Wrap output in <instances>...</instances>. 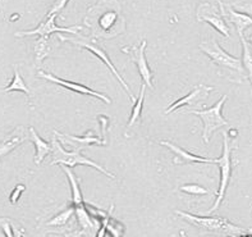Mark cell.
I'll return each mask as SVG.
<instances>
[{
    "label": "cell",
    "instance_id": "cell-1",
    "mask_svg": "<svg viewBox=\"0 0 252 237\" xmlns=\"http://www.w3.org/2000/svg\"><path fill=\"white\" fill-rule=\"evenodd\" d=\"M85 25L94 38H113L126 31V19L117 0H100L87 10Z\"/></svg>",
    "mask_w": 252,
    "mask_h": 237
},
{
    "label": "cell",
    "instance_id": "cell-2",
    "mask_svg": "<svg viewBox=\"0 0 252 237\" xmlns=\"http://www.w3.org/2000/svg\"><path fill=\"white\" fill-rule=\"evenodd\" d=\"M198 48L201 49V51H204L209 57V59L215 64L218 74L220 77L230 81V82L238 83V85L243 83V81L249 78L242 59L233 57L228 51L224 50L214 37L200 42Z\"/></svg>",
    "mask_w": 252,
    "mask_h": 237
},
{
    "label": "cell",
    "instance_id": "cell-3",
    "mask_svg": "<svg viewBox=\"0 0 252 237\" xmlns=\"http://www.w3.org/2000/svg\"><path fill=\"white\" fill-rule=\"evenodd\" d=\"M51 145H53V150H51V164L53 166L59 164V166H67L70 167V168H73L76 166H89L94 169L99 170L100 173H102L104 176L109 177V178H117L113 173L106 170L104 167L85 157L82 154V150H76V149L72 151L65 150L63 145L61 144V138L58 137L55 132L54 136H53V140H51Z\"/></svg>",
    "mask_w": 252,
    "mask_h": 237
},
{
    "label": "cell",
    "instance_id": "cell-4",
    "mask_svg": "<svg viewBox=\"0 0 252 237\" xmlns=\"http://www.w3.org/2000/svg\"><path fill=\"white\" fill-rule=\"evenodd\" d=\"M58 37H59V40H61V41L72 42V44L77 45V46H80L81 49H85V50L91 51V53H93L95 57L99 58L100 61H101L102 63L105 64L106 67L109 68V70H110V72H112V73L117 77V80L119 81V83H121L122 86L125 87L126 93H127L128 96H129V100H131L132 102H136L137 98L133 95L131 87L128 86V83L126 82L125 78L122 77V74L119 73L118 69L114 67V64H113V62L110 61V58H109V55L106 54L105 50H104L102 48H100L99 44L96 42V38L91 37V36H90V37H86V36H81V35H77V38L76 37H67V36H63L62 34H59V35H58Z\"/></svg>",
    "mask_w": 252,
    "mask_h": 237
},
{
    "label": "cell",
    "instance_id": "cell-5",
    "mask_svg": "<svg viewBox=\"0 0 252 237\" xmlns=\"http://www.w3.org/2000/svg\"><path fill=\"white\" fill-rule=\"evenodd\" d=\"M176 214L178 217L183 218L189 223L193 224L195 227L200 228V230L209 231V232H218V234L221 232V234L227 235H241L246 232V230L241 228L240 226H236V224H233L225 218L210 217V215H196L182 210H176Z\"/></svg>",
    "mask_w": 252,
    "mask_h": 237
},
{
    "label": "cell",
    "instance_id": "cell-6",
    "mask_svg": "<svg viewBox=\"0 0 252 237\" xmlns=\"http://www.w3.org/2000/svg\"><path fill=\"white\" fill-rule=\"evenodd\" d=\"M228 96L223 95L221 99L218 102H215L214 105L210 106L208 109H204V110H189V112H186L187 114H195L197 117H200L202 122H204V131H202V140H204L205 144H209L211 140V136L217 130L221 127H225V126H229L228 121L223 117L221 114V110H223V106L227 102Z\"/></svg>",
    "mask_w": 252,
    "mask_h": 237
},
{
    "label": "cell",
    "instance_id": "cell-7",
    "mask_svg": "<svg viewBox=\"0 0 252 237\" xmlns=\"http://www.w3.org/2000/svg\"><path fill=\"white\" fill-rule=\"evenodd\" d=\"M217 166L220 170V181H219V189L217 191V199L214 205L209 209V213H214L223 203L225 198L228 186L232 179V146L229 145V137L227 132H223V153L221 157L217 159Z\"/></svg>",
    "mask_w": 252,
    "mask_h": 237
},
{
    "label": "cell",
    "instance_id": "cell-8",
    "mask_svg": "<svg viewBox=\"0 0 252 237\" xmlns=\"http://www.w3.org/2000/svg\"><path fill=\"white\" fill-rule=\"evenodd\" d=\"M57 18L58 14H48L45 16L44 21L38 23L36 29L30 30V31H19L14 34L16 37H25V36H38V37H45L49 38L50 35L58 32V34H70V35L77 36L80 35V32L82 31L81 26H72V27H61L57 25Z\"/></svg>",
    "mask_w": 252,
    "mask_h": 237
},
{
    "label": "cell",
    "instance_id": "cell-9",
    "mask_svg": "<svg viewBox=\"0 0 252 237\" xmlns=\"http://www.w3.org/2000/svg\"><path fill=\"white\" fill-rule=\"evenodd\" d=\"M198 22L209 23L211 27H214L220 35L225 38L230 37V30L228 22L221 14L219 6H215L210 3H202L198 5L197 12H196Z\"/></svg>",
    "mask_w": 252,
    "mask_h": 237
},
{
    "label": "cell",
    "instance_id": "cell-10",
    "mask_svg": "<svg viewBox=\"0 0 252 237\" xmlns=\"http://www.w3.org/2000/svg\"><path fill=\"white\" fill-rule=\"evenodd\" d=\"M146 45H147V41L144 38V40H142L138 45H136V46H125V48H122V51L131 58V61L136 64L138 74L141 76L144 83H146L147 87H149L150 90H154V85H153L154 73H153V70H151L150 66H149V63H147L146 57H145Z\"/></svg>",
    "mask_w": 252,
    "mask_h": 237
},
{
    "label": "cell",
    "instance_id": "cell-11",
    "mask_svg": "<svg viewBox=\"0 0 252 237\" xmlns=\"http://www.w3.org/2000/svg\"><path fill=\"white\" fill-rule=\"evenodd\" d=\"M37 76L40 78H45V80L50 81V82H54L59 86L64 87V89L70 90V91H73V93L81 94V95H87V96H93V98H96V99H100L102 102H105V104H110L112 100L109 96H106L105 94L99 93V91H95L94 89H90V87L85 86L82 83L78 82H73V81H68L65 78H61V77L55 76L53 73H49V72H44V70H38Z\"/></svg>",
    "mask_w": 252,
    "mask_h": 237
},
{
    "label": "cell",
    "instance_id": "cell-12",
    "mask_svg": "<svg viewBox=\"0 0 252 237\" xmlns=\"http://www.w3.org/2000/svg\"><path fill=\"white\" fill-rule=\"evenodd\" d=\"M218 5H219V9H220L221 14L225 18V21L228 23H232L236 27L238 35L245 34V31L252 26L251 14H247V13L234 9L232 4H225L223 1H220V0H218Z\"/></svg>",
    "mask_w": 252,
    "mask_h": 237
},
{
    "label": "cell",
    "instance_id": "cell-13",
    "mask_svg": "<svg viewBox=\"0 0 252 237\" xmlns=\"http://www.w3.org/2000/svg\"><path fill=\"white\" fill-rule=\"evenodd\" d=\"M160 145L166 146L174 154L173 158V163L174 164H193V163H200V164H217V159H209V158H202L195 155V154L189 153V151L185 150L183 147L178 146V145L173 144L170 141H160Z\"/></svg>",
    "mask_w": 252,
    "mask_h": 237
},
{
    "label": "cell",
    "instance_id": "cell-14",
    "mask_svg": "<svg viewBox=\"0 0 252 237\" xmlns=\"http://www.w3.org/2000/svg\"><path fill=\"white\" fill-rule=\"evenodd\" d=\"M55 134L58 135V137L63 138V141H65L68 145L73 146L76 150H83L85 147L91 146V145H99V146H105L108 144V141H105L104 138H100L97 136H95L93 132V130H89V132L83 135V136H73V135H67V134H59V132L55 131Z\"/></svg>",
    "mask_w": 252,
    "mask_h": 237
},
{
    "label": "cell",
    "instance_id": "cell-15",
    "mask_svg": "<svg viewBox=\"0 0 252 237\" xmlns=\"http://www.w3.org/2000/svg\"><path fill=\"white\" fill-rule=\"evenodd\" d=\"M26 140H30V127H25V126H18L10 132L8 136L1 140L0 144V154L1 157L6 155V154L12 153L16 147L23 144Z\"/></svg>",
    "mask_w": 252,
    "mask_h": 237
},
{
    "label": "cell",
    "instance_id": "cell-16",
    "mask_svg": "<svg viewBox=\"0 0 252 237\" xmlns=\"http://www.w3.org/2000/svg\"><path fill=\"white\" fill-rule=\"evenodd\" d=\"M213 90H214V87L204 86V85H200V86L195 87V90H192L191 93L185 95L183 98H181V99L176 100L173 104H170V105L168 106V109L165 110V114H170V113L176 112L177 109H181L183 108V106L195 104V102H198L201 98H206Z\"/></svg>",
    "mask_w": 252,
    "mask_h": 237
},
{
    "label": "cell",
    "instance_id": "cell-17",
    "mask_svg": "<svg viewBox=\"0 0 252 237\" xmlns=\"http://www.w3.org/2000/svg\"><path fill=\"white\" fill-rule=\"evenodd\" d=\"M30 141H32V144L35 145V157H33V162L35 164H41L42 160L48 157L49 154H51L53 150V145L51 142H46L40 137V135L36 132L33 127H30Z\"/></svg>",
    "mask_w": 252,
    "mask_h": 237
},
{
    "label": "cell",
    "instance_id": "cell-18",
    "mask_svg": "<svg viewBox=\"0 0 252 237\" xmlns=\"http://www.w3.org/2000/svg\"><path fill=\"white\" fill-rule=\"evenodd\" d=\"M74 215H76L78 224L81 226V230H83L85 232H89V234L95 232L96 228H97L96 219L90 214V211L86 208V204L76 205L74 206Z\"/></svg>",
    "mask_w": 252,
    "mask_h": 237
},
{
    "label": "cell",
    "instance_id": "cell-19",
    "mask_svg": "<svg viewBox=\"0 0 252 237\" xmlns=\"http://www.w3.org/2000/svg\"><path fill=\"white\" fill-rule=\"evenodd\" d=\"M61 167H62V170L65 173L68 181H69L70 191H72V204H73L74 206H76V205L85 204V202H83L82 191H81V187H80V181H78L77 176L72 172L70 167H67V166H61Z\"/></svg>",
    "mask_w": 252,
    "mask_h": 237
},
{
    "label": "cell",
    "instance_id": "cell-20",
    "mask_svg": "<svg viewBox=\"0 0 252 237\" xmlns=\"http://www.w3.org/2000/svg\"><path fill=\"white\" fill-rule=\"evenodd\" d=\"M51 51V45L49 42V38L38 37L33 42V55H35V63L37 66H41L42 62L49 57Z\"/></svg>",
    "mask_w": 252,
    "mask_h": 237
},
{
    "label": "cell",
    "instance_id": "cell-21",
    "mask_svg": "<svg viewBox=\"0 0 252 237\" xmlns=\"http://www.w3.org/2000/svg\"><path fill=\"white\" fill-rule=\"evenodd\" d=\"M240 40L241 45H242V62L245 66V69L247 72L249 80L252 85V45L247 41L245 34H241Z\"/></svg>",
    "mask_w": 252,
    "mask_h": 237
},
{
    "label": "cell",
    "instance_id": "cell-22",
    "mask_svg": "<svg viewBox=\"0 0 252 237\" xmlns=\"http://www.w3.org/2000/svg\"><path fill=\"white\" fill-rule=\"evenodd\" d=\"M146 83H142L140 89V95H138L137 100L134 102L133 108H132L131 115H129V121L127 123V128L133 127L141 118V113H142V105H144V99H145V93H146Z\"/></svg>",
    "mask_w": 252,
    "mask_h": 237
},
{
    "label": "cell",
    "instance_id": "cell-23",
    "mask_svg": "<svg viewBox=\"0 0 252 237\" xmlns=\"http://www.w3.org/2000/svg\"><path fill=\"white\" fill-rule=\"evenodd\" d=\"M12 91H21V93L26 94L27 96L31 95L30 89L25 83L22 76H21V73H19V70L17 68H14V74H13V78L9 85L3 87V90H1V93H12Z\"/></svg>",
    "mask_w": 252,
    "mask_h": 237
},
{
    "label": "cell",
    "instance_id": "cell-24",
    "mask_svg": "<svg viewBox=\"0 0 252 237\" xmlns=\"http://www.w3.org/2000/svg\"><path fill=\"white\" fill-rule=\"evenodd\" d=\"M74 215V205L72 204L70 206H68L67 209H64L63 211H61L59 214L54 215L51 218L50 221L46 222V226H51V227H63L68 222L70 221V218Z\"/></svg>",
    "mask_w": 252,
    "mask_h": 237
},
{
    "label": "cell",
    "instance_id": "cell-25",
    "mask_svg": "<svg viewBox=\"0 0 252 237\" xmlns=\"http://www.w3.org/2000/svg\"><path fill=\"white\" fill-rule=\"evenodd\" d=\"M179 191L192 196L209 195V192H210L208 189H205L204 186L197 185V183H186V185H182L179 187Z\"/></svg>",
    "mask_w": 252,
    "mask_h": 237
},
{
    "label": "cell",
    "instance_id": "cell-26",
    "mask_svg": "<svg viewBox=\"0 0 252 237\" xmlns=\"http://www.w3.org/2000/svg\"><path fill=\"white\" fill-rule=\"evenodd\" d=\"M106 228H108V234L112 237H123V234H125V226L121 222L113 219L112 215L109 217Z\"/></svg>",
    "mask_w": 252,
    "mask_h": 237
},
{
    "label": "cell",
    "instance_id": "cell-27",
    "mask_svg": "<svg viewBox=\"0 0 252 237\" xmlns=\"http://www.w3.org/2000/svg\"><path fill=\"white\" fill-rule=\"evenodd\" d=\"M232 6L234 9L252 16V0H234L232 3Z\"/></svg>",
    "mask_w": 252,
    "mask_h": 237
},
{
    "label": "cell",
    "instance_id": "cell-28",
    "mask_svg": "<svg viewBox=\"0 0 252 237\" xmlns=\"http://www.w3.org/2000/svg\"><path fill=\"white\" fill-rule=\"evenodd\" d=\"M26 191V186L22 185V183H18V185H16V187L12 190V192H10L9 195V202L10 204H17L19 200V198H21V195H22L23 192Z\"/></svg>",
    "mask_w": 252,
    "mask_h": 237
},
{
    "label": "cell",
    "instance_id": "cell-29",
    "mask_svg": "<svg viewBox=\"0 0 252 237\" xmlns=\"http://www.w3.org/2000/svg\"><path fill=\"white\" fill-rule=\"evenodd\" d=\"M113 210H114V205H112V206H110L108 215H106L104 219H101V221H100V228L97 230V232H96V237H105L106 236V234H108V228H106V224H108V219H109V217L112 215Z\"/></svg>",
    "mask_w": 252,
    "mask_h": 237
},
{
    "label": "cell",
    "instance_id": "cell-30",
    "mask_svg": "<svg viewBox=\"0 0 252 237\" xmlns=\"http://www.w3.org/2000/svg\"><path fill=\"white\" fill-rule=\"evenodd\" d=\"M1 231H3V235L5 237H16L14 228L10 224L9 219H6V218H1Z\"/></svg>",
    "mask_w": 252,
    "mask_h": 237
},
{
    "label": "cell",
    "instance_id": "cell-31",
    "mask_svg": "<svg viewBox=\"0 0 252 237\" xmlns=\"http://www.w3.org/2000/svg\"><path fill=\"white\" fill-rule=\"evenodd\" d=\"M68 1H69V0H55L54 3H53V5H51L50 10L48 12V14H59V13L65 8Z\"/></svg>",
    "mask_w": 252,
    "mask_h": 237
},
{
    "label": "cell",
    "instance_id": "cell-32",
    "mask_svg": "<svg viewBox=\"0 0 252 237\" xmlns=\"http://www.w3.org/2000/svg\"><path fill=\"white\" fill-rule=\"evenodd\" d=\"M97 121L100 122V127H101V138H104L105 141L106 140V128H108L109 126V117H106V115L104 114H99L97 115Z\"/></svg>",
    "mask_w": 252,
    "mask_h": 237
},
{
    "label": "cell",
    "instance_id": "cell-33",
    "mask_svg": "<svg viewBox=\"0 0 252 237\" xmlns=\"http://www.w3.org/2000/svg\"><path fill=\"white\" fill-rule=\"evenodd\" d=\"M83 234H85V231H83V230L70 231V232H67V234H64L63 237H82Z\"/></svg>",
    "mask_w": 252,
    "mask_h": 237
},
{
    "label": "cell",
    "instance_id": "cell-34",
    "mask_svg": "<svg viewBox=\"0 0 252 237\" xmlns=\"http://www.w3.org/2000/svg\"><path fill=\"white\" fill-rule=\"evenodd\" d=\"M247 41H249L250 42V44H251L252 45V35H249V36H247Z\"/></svg>",
    "mask_w": 252,
    "mask_h": 237
},
{
    "label": "cell",
    "instance_id": "cell-35",
    "mask_svg": "<svg viewBox=\"0 0 252 237\" xmlns=\"http://www.w3.org/2000/svg\"><path fill=\"white\" fill-rule=\"evenodd\" d=\"M250 232H251V234H252V230H250Z\"/></svg>",
    "mask_w": 252,
    "mask_h": 237
}]
</instances>
